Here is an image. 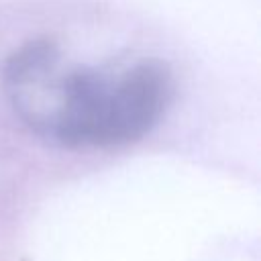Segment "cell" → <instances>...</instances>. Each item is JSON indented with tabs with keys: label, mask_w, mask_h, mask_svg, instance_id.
<instances>
[{
	"label": "cell",
	"mask_w": 261,
	"mask_h": 261,
	"mask_svg": "<svg viewBox=\"0 0 261 261\" xmlns=\"http://www.w3.org/2000/svg\"><path fill=\"white\" fill-rule=\"evenodd\" d=\"M4 90L18 118L61 147L139 141L163 116L171 75L157 59L65 67L49 37L22 43L4 65Z\"/></svg>",
	"instance_id": "obj_1"
}]
</instances>
